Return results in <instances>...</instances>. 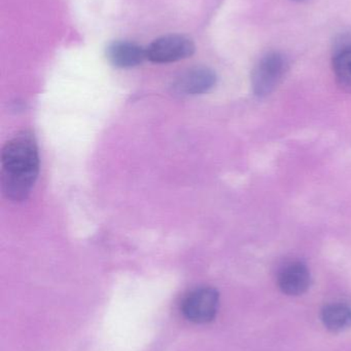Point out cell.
I'll return each mask as SVG.
<instances>
[{"label": "cell", "mask_w": 351, "mask_h": 351, "mask_svg": "<svg viewBox=\"0 0 351 351\" xmlns=\"http://www.w3.org/2000/svg\"><path fill=\"white\" fill-rule=\"evenodd\" d=\"M0 188L10 202L26 200L39 174V152L31 132L23 131L6 142L1 152Z\"/></svg>", "instance_id": "obj_1"}, {"label": "cell", "mask_w": 351, "mask_h": 351, "mask_svg": "<svg viewBox=\"0 0 351 351\" xmlns=\"http://www.w3.org/2000/svg\"><path fill=\"white\" fill-rule=\"evenodd\" d=\"M220 308V293L212 287H200L185 295L181 301V313L195 324L212 323Z\"/></svg>", "instance_id": "obj_2"}, {"label": "cell", "mask_w": 351, "mask_h": 351, "mask_svg": "<svg viewBox=\"0 0 351 351\" xmlns=\"http://www.w3.org/2000/svg\"><path fill=\"white\" fill-rule=\"evenodd\" d=\"M288 70V62L282 53L272 51L262 58L251 74V86L258 98L271 95L282 82Z\"/></svg>", "instance_id": "obj_3"}, {"label": "cell", "mask_w": 351, "mask_h": 351, "mask_svg": "<svg viewBox=\"0 0 351 351\" xmlns=\"http://www.w3.org/2000/svg\"><path fill=\"white\" fill-rule=\"evenodd\" d=\"M195 45L189 37L169 34L155 39L146 47V57L152 63L170 64L188 59L195 53Z\"/></svg>", "instance_id": "obj_4"}, {"label": "cell", "mask_w": 351, "mask_h": 351, "mask_svg": "<svg viewBox=\"0 0 351 351\" xmlns=\"http://www.w3.org/2000/svg\"><path fill=\"white\" fill-rule=\"evenodd\" d=\"M216 74L207 67H193L181 72L171 84V90L179 97L206 94L214 88Z\"/></svg>", "instance_id": "obj_5"}, {"label": "cell", "mask_w": 351, "mask_h": 351, "mask_svg": "<svg viewBox=\"0 0 351 351\" xmlns=\"http://www.w3.org/2000/svg\"><path fill=\"white\" fill-rule=\"evenodd\" d=\"M278 282L284 294L300 296L310 289L313 278L306 264L300 261L292 262L280 270Z\"/></svg>", "instance_id": "obj_6"}, {"label": "cell", "mask_w": 351, "mask_h": 351, "mask_svg": "<svg viewBox=\"0 0 351 351\" xmlns=\"http://www.w3.org/2000/svg\"><path fill=\"white\" fill-rule=\"evenodd\" d=\"M106 58L113 67L121 69L136 67L148 59L146 49L127 40L111 43L106 47Z\"/></svg>", "instance_id": "obj_7"}, {"label": "cell", "mask_w": 351, "mask_h": 351, "mask_svg": "<svg viewBox=\"0 0 351 351\" xmlns=\"http://www.w3.org/2000/svg\"><path fill=\"white\" fill-rule=\"evenodd\" d=\"M321 323L332 333H342L351 328V306L346 303H329L321 311Z\"/></svg>", "instance_id": "obj_8"}, {"label": "cell", "mask_w": 351, "mask_h": 351, "mask_svg": "<svg viewBox=\"0 0 351 351\" xmlns=\"http://www.w3.org/2000/svg\"><path fill=\"white\" fill-rule=\"evenodd\" d=\"M333 71L340 88L351 94V40L340 41L336 47Z\"/></svg>", "instance_id": "obj_9"}, {"label": "cell", "mask_w": 351, "mask_h": 351, "mask_svg": "<svg viewBox=\"0 0 351 351\" xmlns=\"http://www.w3.org/2000/svg\"><path fill=\"white\" fill-rule=\"evenodd\" d=\"M292 1L301 2V1H305V0H292Z\"/></svg>", "instance_id": "obj_10"}]
</instances>
